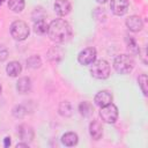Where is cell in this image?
Returning a JSON list of instances; mask_svg holds the SVG:
<instances>
[{
	"mask_svg": "<svg viewBox=\"0 0 148 148\" xmlns=\"http://www.w3.org/2000/svg\"><path fill=\"white\" fill-rule=\"evenodd\" d=\"M27 65H28L30 68H38V67L42 65L40 58H39L38 56H32V57H30V58L27 60Z\"/></svg>",
	"mask_w": 148,
	"mask_h": 148,
	"instance_id": "obj_24",
	"label": "cell"
},
{
	"mask_svg": "<svg viewBox=\"0 0 148 148\" xmlns=\"http://www.w3.org/2000/svg\"><path fill=\"white\" fill-rule=\"evenodd\" d=\"M58 110L62 117H69V116H72V112H73L72 105L69 104V102H61Z\"/></svg>",
	"mask_w": 148,
	"mask_h": 148,
	"instance_id": "obj_20",
	"label": "cell"
},
{
	"mask_svg": "<svg viewBox=\"0 0 148 148\" xmlns=\"http://www.w3.org/2000/svg\"><path fill=\"white\" fill-rule=\"evenodd\" d=\"M20 147H28V143H17L16 148H20Z\"/></svg>",
	"mask_w": 148,
	"mask_h": 148,
	"instance_id": "obj_27",
	"label": "cell"
},
{
	"mask_svg": "<svg viewBox=\"0 0 148 148\" xmlns=\"http://www.w3.org/2000/svg\"><path fill=\"white\" fill-rule=\"evenodd\" d=\"M138 83H139V87L141 88L143 95L147 96V94H148V79H147V75L146 74H141L138 77Z\"/></svg>",
	"mask_w": 148,
	"mask_h": 148,
	"instance_id": "obj_21",
	"label": "cell"
},
{
	"mask_svg": "<svg viewBox=\"0 0 148 148\" xmlns=\"http://www.w3.org/2000/svg\"><path fill=\"white\" fill-rule=\"evenodd\" d=\"M16 89L20 94H27L31 90V80L28 76H23L18 79L16 82Z\"/></svg>",
	"mask_w": 148,
	"mask_h": 148,
	"instance_id": "obj_14",
	"label": "cell"
},
{
	"mask_svg": "<svg viewBox=\"0 0 148 148\" xmlns=\"http://www.w3.org/2000/svg\"><path fill=\"white\" fill-rule=\"evenodd\" d=\"M17 134L21 138V140L27 141V142L32 141V139L35 136V133H34L32 127L29 126V125H27V124H21L17 127Z\"/></svg>",
	"mask_w": 148,
	"mask_h": 148,
	"instance_id": "obj_9",
	"label": "cell"
},
{
	"mask_svg": "<svg viewBox=\"0 0 148 148\" xmlns=\"http://www.w3.org/2000/svg\"><path fill=\"white\" fill-rule=\"evenodd\" d=\"M27 114V109L24 108V105L20 104V105H16L14 109H13V116L15 118H23L24 116Z\"/></svg>",
	"mask_w": 148,
	"mask_h": 148,
	"instance_id": "obj_23",
	"label": "cell"
},
{
	"mask_svg": "<svg viewBox=\"0 0 148 148\" xmlns=\"http://www.w3.org/2000/svg\"><path fill=\"white\" fill-rule=\"evenodd\" d=\"M47 34L51 40H53L54 43H65L72 36V28L67 21L58 18L49 24Z\"/></svg>",
	"mask_w": 148,
	"mask_h": 148,
	"instance_id": "obj_1",
	"label": "cell"
},
{
	"mask_svg": "<svg viewBox=\"0 0 148 148\" xmlns=\"http://www.w3.org/2000/svg\"><path fill=\"white\" fill-rule=\"evenodd\" d=\"M1 91H2V88H1V84H0V95H1Z\"/></svg>",
	"mask_w": 148,
	"mask_h": 148,
	"instance_id": "obj_29",
	"label": "cell"
},
{
	"mask_svg": "<svg viewBox=\"0 0 148 148\" xmlns=\"http://www.w3.org/2000/svg\"><path fill=\"white\" fill-rule=\"evenodd\" d=\"M47 29H49V24L45 22L44 18H38L37 21H35L34 23V30L36 34L38 35H44L47 32Z\"/></svg>",
	"mask_w": 148,
	"mask_h": 148,
	"instance_id": "obj_17",
	"label": "cell"
},
{
	"mask_svg": "<svg viewBox=\"0 0 148 148\" xmlns=\"http://www.w3.org/2000/svg\"><path fill=\"white\" fill-rule=\"evenodd\" d=\"M29 27L25 22L17 20L10 24V35L16 40H24L29 36Z\"/></svg>",
	"mask_w": 148,
	"mask_h": 148,
	"instance_id": "obj_4",
	"label": "cell"
},
{
	"mask_svg": "<svg viewBox=\"0 0 148 148\" xmlns=\"http://www.w3.org/2000/svg\"><path fill=\"white\" fill-rule=\"evenodd\" d=\"M79 141V138H77V134L74 133V132H67L65 133L62 136H61V142L62 145L67 146V147H72V146H75Z\"/></svg>",
	"mask_w": 148,
	"mask_h": 148,
	"instance_id": "obj_15",
	"label": "cell"
},
{
	"mask_svg": "<svg viewBox=\"0 0 148 148\" xmlns=\"http://www.w3.org/2000/svg\"><path fill=\"white\" fill-rule=\"evenodd\" d=\"M21 71H22V66H21V64H20L18 61H10V62L7 65V67H6L7 74H8L9 76H12V77L17 76V75L21 73Z\"/></svg>",
	"mask_w": 148,
	"mask_h": 148,
	"instance_id": "obj_16",
	"label": "cell"
},
{
	"mask_svg": "<svg viewBox=\"0 0 148 148\" xmlns=\"http://www.w3.org/2000/svg\"><path fill=\"white\" fill-rule=\"evenodd\" d=\"M89 133L94 140H99L103 135V127H102L101 123L97 120H92L89 124Z\"/></svg>",
	"mask_w": 148,
	"mask_h": 148,
	"instance_id": "obj_12",
	"label": "cell"
},
{
	"mask_svg": "<svg viewBox=\"0 0 148 148\" xmlns=\"http://www.w3.org/2000/svg\"><path fill=\"white\" fill-rule=\"evenodd\" d=\"M113 68L119 74H128L134 68V59L128 54H119L114 58Z\"/></svg>",
	"mask_w": 148,
	"mask_h": 148,
	"instance_id": "obj_2",
	"label": "cell"
},
{
	"mask_svg": "<svg viewBox=\"0 0 148 148\" xmlns=\"http://www.w3.org/2000/svg\"><path fill=\"white\" fill-rule=\"evenodd\" d=\"M126 27L132 32H139L143 28V22H142L141 17H139L136 15H132L126 18Z\"/></svg>",
	"mask_w": 148,
	"mask_h": 148,
	"instance_id": "obj_8",
	"label": "cell"
},
{
	"mask_svg": "<svg viewBox=\"0 0 148 148\" xmlns=\"http://www.w3.org/2000/svg\"><path fill=\"white\" fill-rule=\"evenodd\" d=\"M2 1H3V0H0V5H1V3H2Z\"/></svg>",
	"mask_w": 148,
	"mask_h": 148,
	"instance_id": "obj_30",
	"label": "cell"
},
{
	"mask_svg": "<svg viewBox=\"0 0 148 148\" xmlns=\"http://www.w3.org/2000/svg\"><path fill=\"white\" fill-rule=\"evenodd\" d=\"M126 45H127V49L130 50V52H132V53H139L140 52L139 45H138V43L134 38L126 37Z\"/></svg>",
	"mask_w": 148,
	"mask_h": 148,
	"instance_id": "obj_22",
	"label": "cell"
},
{
	"mask_svg": "<svg viewBox=\"0 0 148 148\" xmlns=\"http://www.w3.org/2000/svg\"><path fill=\"white\" fill-rule=\"evenodd\" d=\"M64 50L60 46H52L49 51H47V58L50 61L52 62H58L64 58Z\"/></svg>",
	"mask_w": 148,
	"mask_h": 148,
	"instance_id": "obj_13",
	"label": "cell"
},
{
	"mask_svg": "<svg viewBox=\"0 0 148 148\" xmlns=\"http://www.w3.org/2000/svg\"><path fill=\"white\" fill-rule=\"evenodd\" d=\"M110 8H111V12L114 15L121 16V15H124V14L127 13V9H128V0H111Z\"/></svg>",
	"mask_w": 148,
	"mask_h": 148,
	"instance_id": "obj_7",
	"label": "cell"
},
{
	"mask_svg": "<svg viewBox=\"0 0 148 148\" xmlns=\"http://www.w3.org/2000/svg\"><path fill=\"white\" fill-rule=\"evenodd\" d=\"M95 59H96V50L94 47H87L82 50L77 56V61L83 66L91 65L95 61Z\"/></svg>",
	"mask_w": 148,
	"mask_h": 148,
	"instance_id": "obj_6",
	"label": "cell"
},
{
	"mask_svg": "<svg viewBox=\"0 0 148 148\" xmlns=\"http://www.w3.org/2000/svg\"><path fill=\"white\" fill-rule=\"evenodd\" d=\"M8 7L10 10L15 13H21L24 8V0H9Z\"/></svg>",
	"mask_w": 148,
	"mask_h": 148,
	"instance_id": "obj_19",
	"label": "cell"
},
{
	"mask_svg": "<svg viewBox=\"0 0 148 148\" xmlns=\"http://www.w3.org/2000/svg\"><path fill=\"white\" fill-rule=\"evenodd\" d=\"M98 3H104V2H106V0H96Z\"/></svg>",
	"mask_w": 148,
	"mask_h": 148,
	"instance_id": "obj_28",
	"label": "cell"
},
{
	"mask_svg": "<svg viewBox=\"0 0 148 148\" xmlns=\"http://www.w3.org/2000/svg\"><path fill=\"white\" fill-rule=\"evenodd\" d=\"M94 101H95L96 105H98V106L102 108V106H104L106 104H110L112 102V95L108 90H101V91H98L96 94Z\"/></svg>",
	"mask_w": 148,
	"mask_h": 148,
	"instance_id": "obj_11",
	"label": "cell"
},
{
	"mask_svg": "<svg viewBox=\"0 0 148 148\" xmlns=\"http://www.w3.org/2000/svg\"><path fill=\"white\" fill-rule=\"evenodd\" d=\"M3 145H5V147H8V146H10V138H5V140H3Z\"/></svg>",
	"mask_w": 148,
	"mask_h": 148,
	"instance_id": "obj_26",
	"label": "cell"
},
{
	"mask_svg": "<svg viewBox=\"0 0 148 148\" xmlns=\"http://www.w3.org/2000/svg\"><path fill=\"white\" fill-rule=\"evenodd\" d=\"M7 57H8V50L5 46L0 45V62L5 61L7 59Z\"/></svg>",
	"mask_w": 148,
	"mask_h": 148,
	"instance_id": "obj_25",
	"label": "cell"
},
{
	"mask_svg": "<svg viewBox=\"0 0 148 148\" xmlns=\"http://www.w3.org/2000/svg\"><path fill=\"white\" fill-rule=\"evenodd\" d=\"M72 9L71 2L68 0H56L54 2V10L60 16H66L69 14Z\"/></svg>",
	"mask_w": 148,
	"mask_h": 148,
	"instance_id": "obj_10",
	"label": "cell"
},
{
	"mask_svg": "<svg viewBox=\"0 0 148 148\" xmlns=\"http://www.w3.org/2000/svg\"><path fill=\"white\" fill-rule=\"evenodd\" d=\"M99 117L102 118V120L104 123H108V124L116 123V120L118 118V109H117V106L114 104H112V103L102 106L101 111H99Z\"/></svg>",
	"mask_w": 148,
	"mask_h": 148,
	"instance_id": "obj_5",
	"label": "cell"
},
{
	"mask_svg": "<svg viewBox=\"0 0 148 148\" xmlns=\"http://www.w3.org/2000/svg\"><path fill=\"white\" fill-rule=\"evenodd\" d=\"M90 74L99 80H104L108 79L110 75V65L106 60L104 59H99V60H95L91 64L90 67Z\"/></svg>",
	"mask_w": 148,
	"mask_h": 148,
	"instance_id": "obj_3",
	"label": "cell"
},
{
	"mask_svg": "<svg viewBox=\"0 0 148 148\" xmlns=\"http://www.w3.org/2000/svg\"><path fill=\"white\" fill-rule=\"evenodd\" d=\"M79 111L83 117H90L94 112V108L89 102H82L79 105Z\"/></svg>",
	"mask_w": 148,
	"mask_h": 148,
	"instance_id": "obj_18",
	"label": "cell"
}]
</instances>
